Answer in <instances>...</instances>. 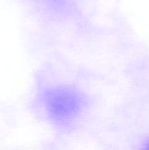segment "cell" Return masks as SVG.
Wrapping results in <instances>:
<instances>
[{"instance_id":"cell-2","label":"cell","mask_w":149,"mask_h":150,"mask_svg":"<svg viewBox=\"0 0 149 150\" xmlns=\"http://www.w3.org/2000/svg\"><path fill=\"white\" fill-rule=\"evenodd\" d=\"M144 150H149V143H148V144L146 145V147H145Z\"/></svg>"},{"instance_id":"cell-1","label":"cell","mask_w":149,"mask_h":150,"mask_svg":"<svg viewBox=\"0 0 149 150\" xmlns=\"http://www.w3.org/2000/svg\"><path fill=\"white\" fill-rule=\"evenodd\" d=\"M38 102L46 119L61 130L72 128L88 107L86 95L76 87L49 85L38 92Z\"/></svg>"}]
</instances>
